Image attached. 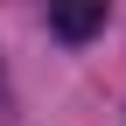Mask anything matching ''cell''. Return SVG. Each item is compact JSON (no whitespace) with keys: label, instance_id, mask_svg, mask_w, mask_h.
<instances>
[{"label":"cell","instance_id":"cell-1","mask_svg":"<svg viewBox=\"0 0 126 126\" xmlns=\"http://www.w3.org/2000/svg\"><path fill=\"white\" fill-rule=\"evenodd\" d=\"M49 28L63 42H91L105 28V0H63V7H49Z\"/></svg>","mask_w":126,"mask_h":126},{"label":"cell","instance_id":"cell-2","mask_svg":"<svg viewBox=\"0 0 126 126\" xmlns=\"http://www.w3.org/2000/svg\"><path fill=\"white\" fill-rule=\"evenodd\" d=\"M0 119H7V77H0Z\"/></svg>","mask_w":126,"mask_h":126}]
</instances>
